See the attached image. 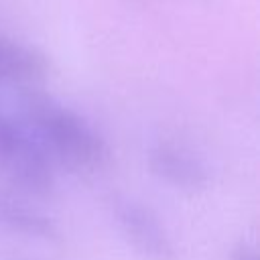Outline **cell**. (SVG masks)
<instances>
[{"mask_svg": "<svg viewBox=\"0 0 260 260\" xmlns=\"http://www.w3.org/2000/svg\"><path fill=\"white\" fill-rule=\"evenodd\" d=\"M20 122L51 165L75 173H98L108 167L112 150L102 132L77 110L51 93L26 89L18 98Z\"/></svg>", "mask_w": 260, "mask_h": 260, "instance_id": "cell-1", "label": "cell"}, {"mask_svg": "<svg viewBox=\"0 0 260 260\" xmlns=\"http://www.w3.org/2000/svg\"><path fill=\"white\" fill-rule=\"evenodd\" d=\"M0 177L22 193L47 197L55 191V171L20 120L0 108Z\"/></svg>", "mask_w": 260, "mask_h": 260, "instance_id": "cell-2", "label": "cell"}, {"mask_svg": "<svg viewBox=\"0 0 260 260\" xmlns=\"http://www.w3.org/2000/svg\"><path fill=\"white\" fill-rule=\"evenodd\" d=\"M118 230L126 242L146 260H175L177 248L158 213L132 197H120L112 205Z\"/></svg>", "mask_w": 260, "mask_h": 260, "instance_id": "cell-3", "label": "cell"}, {"mask_svg": "<svg viewBox=\"0 0 260 260\" xmlns=\"http://www.w3.org/2000/svg\"><path fill=\"white\" fill-rule=\"evenodd\" d=\"M146 162L156 179L179 191H203L211 181L209 167L201 160V156L173 140H158L152 144L148 148Z\"/></svg>", "mask_w": 260, "mask_h": 260, "instance_id": "cell-4", "label": "cell"}, {"mask_svg": "<svg viewBox=\"0 0 260 260\" xmlns=\"http://www.w3.org/2000/svg\"><path fill=\"white\" fill-rule=\"evenodd\" d=\"M49 71L51 63L43 51L0 32V83L32 85Z\"/></svg>", "mask_w": 260, "mask_h": 260, "instance_id": "cell-5", "label": "cell"}, {"mask_svg": "<svg viewBox=\"0 0 260 260\" xmlns=\"http://www.w3.org/2000/svg\"><path fill=\"white\" fill-rule=\"evenodd\" d=\"M0 230L35 240H59V225L47 213L0 189Z\"/></svg>", "mask_w": 260, "mask_h": 260, "instance_id": "cell-6", "label": "cell"}, {"mask_svg": "<svg viewBox=\"0 0 260 260\" xmlns=\"http://www.w3.org/2000/svg\"><path fill=\"white\" fill-rule=\"evenodd\" d=\"M232 260H258V252L254 248V244L242 240L234 246L232 250Z\"/></svg>", "mask_w": 260, "mask_h": 260, "instance_id": "cell-7", "label": "cell"}]
</instances>
